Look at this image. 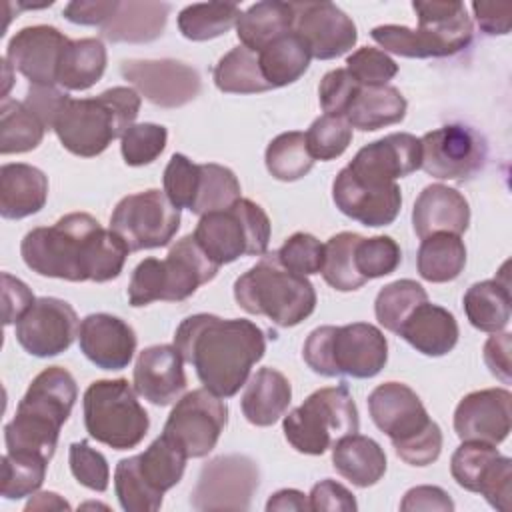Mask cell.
I'll return each instance as SVG.
<instances>
[{
	"instance_id": "obj_1",
	"label": "cell",
	"mask_w": 512,
	"mask_h": 512,
	"mask_svg": "<svg viewBox=\"0 0 512 512\" xmlns=\"http://www.w3.org/2000/svg\"><path fill=\"white\" fill-rule=\"evenodd\" d=\"M126 242L86 212H70L52 226L32 228L20 244L24 264L48 278L108 282L120 276Z\"/></svg>"
},
{
	"instance_id": "obj_2",
	"label": "cell",
	"mask_w": 512,
	"mask_h": 512,
	"mask_svg": "<svg viewBox=\"0 0 512 512\" xmlns=\"http://www.w3.org/2000/svg\"><path fill=\"white\" fill-rule=\"evenodd\" d=\"M174 346L192 364L206 390L220 398L234 396L266 352V336L246 318L224 320L214 314H194L180 322Z\"/></svg>"
},
{
	"instance_id": "obj_3",
	"label": "cell",
	"mask_w": 512,
	"mask_h": 512,
	"mask_svg": "<svg viewBox=\"0 0 512 512\" xmlns=\"http://www.w3.org/2000/svg\"><path fill=\"white\" fill-rule=\"evenodd\" d=\"M76 398L78 386L68 370L62 366L44 368L30 382L14 418L4 426L6 450L30 452L50 460Z\"/></svg>"
},
{
	"instance_id": "obj_4",
	"label": "cell",
	"mask_w": 512,
	"mask_h": 512,
	"mask_svg": "<svg viewBox=\"0 0 512 512\" xmlns=\"http://www.w3.org/2000/svg\"><path fill=\"white\" fill-rule=\"evenodd\" d=\"M138 110L140 94L130 86H114L92 98H68L52 130L68 152L92 158L134 126Z\"/></svg>"
},
{
	"instance_id": "obj_5",
	"label": "cell",
	"mask_w": 512,
	"mask_h": 512,
	"mask_svg": "<svg viewBox=\"0 0 512 512\" xmlns=\"http://www.w3.org/2000/svg\"><path fill=\"white\" fill-rule=\"evenodd\" d=\"M372 422L410 466H428L442 450V430L428 416L418 394L402 382H384L368 396Z\"/></svg>"
},
{
	"instance_id": "obj_6",
	"label": "cell",
	"mask_w": 512,
	"mask_h": 512,
	"mask_svg": "<svg viewBox=\"0 0 512 512\" xmlns=\"http://www.w3.org/2000/svg\"><path fill=\"white\" fill-rule=\"evenodd\" d=\"M234 298L242 310L270 318L276 326H296L316 308V290L306 276L282 266L276 252L262 258L234 282Z\"/></svg>"
},
{
	"instance_id": "obj_7",
	"label": "cell",
	"mask_w": 512,
	"mask_h": 512,
	"mask_svg": "<svg viewBox=\"0 0 512 512\" xmlns=\"http://www.w3.org/2000/svg\"><path fill=\"white\" fill-rule=\"evenodd\" d=\"M418 28L384 24L372 28L374 42L406 58H444L468 48L472 42V20L462 2H412Z\"/></svg>"
},
{
	"instance_id": "obj_8",
	"label": "cell",
	"mask_w": 512,
	"mask_h": 512,
	"mask_svg": "<svg viewBox=\"0 0 512 512\" xmlns=\"http://www.w3.org/2000/svg\"><path fill=\"white\" fill-rule=\"evenodd\" d=\"M302 358L312 372L334 378H372L388 360V342L380 328L368 322L320 326L304 342Z\"/></svg>"
},
{
	"instance_id": "obj_9",
	"label": "cell",
	"mask_w": 512,
	"mask_h": 512,
	"mask_svg": "<svg viewBox=\"0 0 512 512\" xmlns=\"http://www.w3.org/2000/svg\"><path fill=\"white\" fill-rule=\"evenodd\" d=\"M206 252L194 236L178 240L164 260L144 258L132 272L128 284V300L132 306H146L156 300L182 302L190 298L202 284L218 274Z\"/></svg>"
},
{
	"instance_id": "obj_10",
	"label": "cell",
	"mask_w": 512,
	"mask_h": 512,
	"mask_svg": "<svg viewBox=\"0 0 512 512\" xmlns=\"http://www.w3.org/2000/svg\"><path fill=\"white\" fill-rule=\"evenodd\" d=\"M186 452L160 434L142 454L122 458L114 470V490L126 512H154L166 490L182 480Z\"/></svg>"
},
{
	"instance_id": "obj_11",
	"label": "cell",
	"mask_w": 512,
	"mask_h": 512,
	"mask_svg": "<svg viewBox=\"0 0 512 512\" xmlns=\"http://www.w3.org/2000/svg\"><path fill=\"white\" fill-rule=\"evenodd\" d=\"M358 428V410L346 384L312 392L282 422L290 446L312 456L324 454L338 438L354 434Z\"/></svg>"
},
{
	"instance_id": "obj_12",
	"label": "cell",
	"mask_w": 512,
	"mask_h": 512,
	"mask_svg": "<svg viewBox=\"0 0 512 512\" xmlns=\"http://www.w3.org/2000/svg\"><path fill=\"white\" fill-rule=\"evenodd\" d=\"M136 394L126 378L92 382L82 400L90 438L114 450L138 446L150 428V418Z\"/></svg>"
},
{
	"instance_id": "obj_13",
	"label": "cell",
	"mask_w": 512,
	"mask_h": 512,
	"mask_svg": "<svg viewBox=\"0 0 512 512\" xmlns=\"http://www.w3.org/2000/svg\"><path fill=\"white\" fill-rule=\"evenodd\" d=\"M194 240L206 256L222 266L240 256H262L270 242V218L256 202L240 198L230 208L200 216Z\"/></svg>"
},
{
	"instance_id": "obj_14",
	"label": "cell",
	"mask_w": 512,
	"mask_h": 512,
	"mask_svg": "<svg viewBox=\"0 0 512 512\" xmlns=\"http://www.w3.org/2000/svg\"><path fill=\"white\" fill-rule=\"evenodd\" d=\"M178 228L180 208L156 188L124 196L110 216V230L126 242L130 252L162 248L170 244Z\"/></svg>"
},
{
	"instance_id": "obj_15",
	"label": "cell",
	"mask_w": 512,
	"mask_h": 512,
	"mask_svg": "<svg viewBox=\"0 0 512 512\" xmlns=\"http://www.w3.org/2000/svg\"><path fill=\"white\" fill-rule=\"evenodd\" d=\"M228 406L206 388L192 390L176 400L162 434L172 438L188 458L208 456L224 432Z\"/></svg>"
},
{
	"instance_id": "obj_16",
	"label": "cell",
	"mask_w": 512,
	"mask_h": 512,
	"mask_svg": "<svg viewBox=\"0 0 512 512\" xmlns=\"http://www.w3.org/2000/svg\"><path fill=\"white\" fill-rule=\"evenodd\" d=\"M420 168L438 180H466L482 170L488 146L484 136L464 124H448L420 138Z\"/></svg>"
},
{
	"instance_id": "obj_17",
	"label": "cell",
	"mask_w": 512,
	"mask_h": 512,
	"mask_svg": "<svg viewBox=\"0 0 512 512\" xmlns=\"http://www.w3.org/2000/svg\"><path fill=\"white\" fill-rule=\"evenodd\" d=\"M258 488V466L242 454L218 456L202 466L190 496L194 510H248Z\"/></svg>"
},
{
	"instance_id": "obj_18",
	"label": "cell",
	"mask_w": 512,
	"mask_h": 512,
	"mask_svg": "<svg viewBox=\"0 0 512 512\" xmlns=\"http://www.w3.org/2000/svg\"><path fill=\"white\" fill-rule=\"evenodd\" d=\"M450 472L458 486L482 494L492 508L510 510L512 460L502 456L496 446L474 440L462 442L450 458Z\"/></svg>"
},
{
	"instance_id": "obj_19",
	"label": "cell",
	"mask_w": 512,
	"mask_h": 512,
	"mask_svg": "<svg viewBox=\"0 0 512 512\" xmlns=\"http://www.w3.org/2000/svg\"><path fill=\"white\" fill-rule=\"evenodd\" d=\"M122 76L154 106L180 108L202 88L200 74L178 60H124Z\"/></svg>"
},
{
	"instance_id": "obj_20",
	"label": "cell",
	"mask_w": 512,
	"mask_h": 512,
	"mask_svg": "<svg viewBox=\"0 0 512 512\" xmlns=\"http://www.w3.org/2000/svg\"><path fill=\"white\" fill-rule=\"evenodd\" d=\"M78 330L76 310L66 300L42 296L16 322V340L28 354L50 358L68 350Z\"/></svg>"
},
{
	"instance_id": "obj_21",
	"label": "cell",
	"mask_w": 512,
	"mask_h": 512,
	"mask_svg": "<svg viewBox=\"0 0 512 512\" xmlns=\"http://www.w3.org/2000/svg\"><path fill=\"white\" fill-rule=\"evenodd\" d=\"M420 158V138L408 132H394L362 146L346 170L366 186L384 188L396 184V178L416 172Z\"/></svg>"
},
{
	"instance_id": "obj_22",
	"label": "cell",
	"mask_w": 512,
	"mask_h": 512,
	"mask_svg": "<svg viewBox=\"0 0 512 512\" xmlns=\"http://www.w3.org/2000/svg\"><path fill=\"white\" fill-rule=\"evenodd\" d=\"M294 32L304 40L312 58L332 60L354 48L358 40L352 18L332 2H290Z\"/></svg>"
},
{
	"instance_id": "obj_23",
	"label": "cell",
	"mask_w": 512,
	"mask_h": 512,
	"mask_svg": "<svg viewBox=\"0 0 512 512\" xmlns=\"http://www.w3.org/2000/svg\"><path fill=\"white\" fill-rule=\"evenodd\" d=\"M512 394L506 388H484L466 394L454 410V430L462 442L498 446L510 434Z\"/></svg>"
},
{
	"instance_id": "obj_24",
	"label": "cell",
	"mask_w": 512,
	"mask_h": 512,
	"mask_svg": "<svg viewBox=\"0 0 512 512\" xmlns=\"http://www.w3.org/2000/svg\"><path fill=\"white\" fill-rule=\"evenodd\" d=\"M70 40L54 26L38 24L16 32L6 48V62L38 86L58 84V64Z\"/></svg>"
},
{
	"instance_id": "obj_25",
	"label": "cell",
	"mask_w": 512,
	"mask_h": 512,
	"mask_svg": "<svg viewBox=\"0 0 512 512\" xmlns=\"http://www.w3.org/2000/svg\"><path fill=\"white\" fill-rule=\"evenodd\" d=\"M332 200L348 218L364 226L378 228L396 220L402 206V192L398 184L386 188L366 186L342 168L332 184Z\"/></svg>"
},
{
	"instance_id": "obj_26",
	"label": "cell",
	"mask_w": 512,
	"mask_h": 512,
	"mask_svg": "<svg viewBox=\"0 0 512 512\" xmlns=\"http://www.w3.org/2000/svg\"><path fill=\"white\" fill-rule=\"evenodd\" d=\"M82 354L102 370H122L136 352V334L128 322L112 314H90L80 322Z\"/></svg>"
},
{
	"instance_id": "obj_27",
	"label": "cell",
	"mask_w": 512,
	"mask_h": 512,
	"mask_svg": "<svg viewBox=\"0 0 512 512\" xmlns=\"http://www.w3.org/2000/svg\"><path fill=\"white\" fill-rule=\"evenodd\" d=\"M186 388L184 358L176 346L156 344L144 348L134 364V390L156 406H168Z\"/></svg>"
},
{
	"instance_id": "obj_28",
	"label": "cell",
	"mask_w": 512,
	"mask_h": 512,
	"mask_svg": "<svg viewBox=\"0 0 512 512\" xmlns=\"http://www.w3.org/2000/svg\"><path fill=\"white\" fill-rule=\"evenodd\" d=\"M470 224L468 200L446 184L426 186L412 208V226L418 238L438 232L462 234Z\"/></svg>"
},
{
	"instance_id": "obj_29",
	"label": "cell",
	"mask_w": 512,
	"mask_h": 512,
	"mask_svg": "<svg viewBox=\"0 0 512 512\" xmlns=\"http://www.w3.org/2000/svg\"><path fill=\"white\" fill-rule=\"evenodd\" d=\"M458 322L452 312L428 300L418 304L398 330L416 352L424 356H444L458 342Z\"/></svg>"
},
{
	"instance_id": "obj_30",
	"label": "cell",
	"mask_w": 512,
	"mask_h": 512,
	"mask_svg": "<svg viewBox=\"0 0 512 512\" xmlns=\"http://www.w3.org/2000/svg\"><path fill=\"white\" fill-rule=\"evenodd\" d=\"M48 200L46 174L30 164H4L0 168V214L20 220L44 208Z\"/></svg>"
},
{
	"instance_id": "obj_31",
	"label": "cell",
	"mask_w": 512,
	"mask_h": 512,
	"mask_svg": "<svg viewBox=\"0 0 512 512\" xmlns=\"http://www.w3.org/2000/svg\"><path fill=\"white\" fill-rule=\"evenodd\" d=\"M292 400L288 378L274 368H260L246 382L240 406L246 420L254 426H272L278 422Z\"/></svg>"
},
{
	"instance_id": "obj_32",
	"label": "cell",
	"mask_w": 512,
	"mask_h": 512,
	"mask_svg": "<svg viewBox=\"0 0 512 512\" xmlns=\"http://www.w3.org/2000/svg\"><path fill=\"white\" fill-rule=\"evenodd\" d=\"M332 464L342 478L358 488H368L384 476L386 454L376 440L354 432L332 444Z\"/></svg>"
},
{
	"instance_id": "obj_33",
	"label": "cell",
	"mask_w": 512,
	"mask_h": 512,
	"mask_svg": "<svg viewBox=\"0 0 512 512\" xmlns=\"http://www.w3.org/2000/svg\"><path fill=\"white\" fill-rule=\"evenodd\" d=\"M168 12L170 6L164 2H120L116 14L102 26V36L110 42H152L162 34Z\"/></svg>"
},
{
	"instance_id": "obj_34",
	"label": "cell",
	"mask_w": 512,
	"mask_h": 512,
	"mask_svg": "<svg viewBox=\"0 0 512 512\" xmlns=\"http://www.w3.org/2000/svg\"><path fill=\"white\" fill-rule=\"evenodd\" d=\"M406 98L398 88L384 86H360L344 118L352 128L362 132H374L384 126L396 124L406 116Z\"/></svg>"
},
{
	"instance_id": "obj_35",
	"label": "cell",
	"mask_w": 512,
	"mask_h": 512,
	"mask_svg": "<svg viewBox=\"0 0 512 512\" xmlns=\"http://www.w3.org/2000/svg\"><path fill=\"white\" fill-rule=\"evenodd\" d=\"M294 8L290 2L264 0L252 4L236 22V34L242 46L252 52H262L280 36L292 32Z\"/></svg>"
},
{
	"instance_id": "obj_36",
	"label": "cell",
	"mask_w": 512,
	"mask_h": 512,
	"mask_svg": "<svg viewBox=\"0 0 512 512\" xmlns=\"http://www.w3.org/2000/svg\"><path fill=\"white\" fill-rule=\"evenodd\" d=\"M510 308L508 280H482L472 284L464 294L466 318L482 332H502L510 322Z\"/></svg>"
},
{
	"instance_id": "obj_37",
	"label": "cell",
	"mask_w": 512,
	"mask_h": 512,
	"mask_svg": "<svg viewBox=\"0 0 512 512\" xmlns=\"http://www.w3.org/2000/svg\"><path fill=\"white\" fill-rule=\"evenodd\" d=\"M106 70V48L98 38L70 40L58 64V84L66 90H88Z\"/></svg>"
},
{
	"instance_id": "obj_38",
	"label": "cell",
	"mask_w": 512,
	"mask_h": 512,
	"mask_svg": "<svg viewBox=\"0 0 512 512\" xmlns=\"http://www.w3.org/2000/svg\"><path fill=\"white\" fill-rule=\"evenodd\" d=\"M418 274L434 284L450 282L466 266V246L458 234L438 232L422 238L416 256Z\"/></svg>"
},
{
	"instance_id": "obj_39",
	"label": "cell",
	"mask_w": 512,
	"mask_h": 512,
	"mask_svg": "<svg viewBox=\"0 0 512 512\" xmlns=\"http://www.w3.org/2000/svg\"><path fill=\"white\" fill-rule=\"evenodd\" d=\"M310 60V50L294 30L258 52L260 70L270 88H282L296 82L308 70Z\"/></svg>"
},
{
	"instance_id": "obj_40",
	"label": "cell",
	"mask_w": 512,
	"mask_h": 512,
	"mask_svg": "<svg viewBox=\"0 0 512 512\" xmlns=\"http://www.w3.org/2000/svg\"><path fill=\"white\" fill-rule=\"evenodd\" d=\"M212 76L216 88L226 94H258L272 90L262 76L258 54L242 44L218 60Z\"/></svg>"
},
{
	"instance_id": "obj_41",
	"label": "cell",
	"mask_w": 512,
	"mask_h": 512,
	"mask_svg": "<svg viewBox=\"0 0 512 512\" xmlns=\"http://www.w3.org/2000/svg\"><path fill=\"white\" fill-rule=\"evenodd\" d=\"M242 16L234 2L190 4L178 14V30L192 42H204L226 34Z\"/></svg>"
},
{
	"instance_id": "obj_42",
	"label": "cell",
	"mask_w": 512,
	"mask_h": 512,
	"mask_svg": "<svg viewBox=\"0 0 512 512\" xmlns=\"http://www.w3.org/2000/svg\"><path fill=\"white\" fill-rule=\"evenodd\" d=\"M46 128L24 102L2 100L0 106V152L22 154L40 146Z\"/></svg>"
},
{
	"instance_id": "obj_43",
	"label": "cell",
	"mask_w": 512,
	"mask_h": 512,
	"mask_svg": "<svg viewBox=\"0 0 512 512\" xmlns=\"http://www.w3.org/2000/svg\"><path fill=\"white\" fill-rule=\"evenodd\" d=\"M264 160L268 172L282 182L300 180L314 166V160L306 146V136L304 132L296 130L282 132L274 140H270Z\"/></svg>"
},
{
	"instance_id": "obj_44",
	"label": "cell",
	"mask_w": 512,
	"mask_h": 512,
	"mask_svg": "<svg viewBox=\"0 0 512 512\" xmlns=\"http://www.w3.org/2000/svg\"><path fill=\"white\" fill-rule=\"evenodd\" d=\"M240 200V182L236 174L220 164H200V176L196 186V196L190 212L204 216L230 208Z\"/></svg>"
},
{
	"instance_id": "obj_45",
	"label": "cell",
	"mask_w": 512,
	"mask_h": 512,
	"mask_svg": "<svg viewBox=\"0 0 512 512\" xmlns=\"http://www.w3.org/2000/svg\"><path fill=\"white\" fill-rule=\"evenodd\" d=\"M358 240L360 234L356 232H340L324 244V264L320 274L326 284L338 292L358 290L366 284L354 266V246Z\"/></svg>"
},
{
	"instance_id": "obj_46",
	"label": "cell",
	"mask_w": 512,
	"mask_h": 512,
	"mask_svg": "<svg viewBox=\"0 0 512 512\" xmlns=\"http://www.w3.org/2000/svg\"><path fill=\"white\" fill-rule=\"evenodd\" d=\"M426 300H428V294L416 280L402 278L386 284L378 292L374 302V314L380 326H384L388 332L398 334L408 314Z\"/></svg>"
},
{
	"instance_id": "obj_47",
	"label": "cell",
	"mask_w": 512,
	"mask_h": 512,
	"mask_svg": "<svg viewBox=\"0 0 512 512\" xmlns=\"http://www.w3.org/2000/svg\"><path fill=\"white\" fill-rule=\"evenodd\" d=\"M46 458L28 452H6L2 456V486L0 494L6 500L32 496L46 478Z\"/></svg>"
},
{
	"instance_id": "obj_48",
	"label": "cell",
	"mask_w": 512,
	"mask_h": 512,
	"mask_svg": "<svg viewBox=\"0 0 512 512\" xmlns=\"http://www.w3.org/2000/svg\"><path fill=\"white\" fill-rule=\"evenodd\" d=\"M402 262V250L390 236L362 238L354 246L356 272L368 282L392 274Z\"/></svg>"
},
{
	"instance_id": "obj_49",
	"label": "cell",
	"mask_w": 512,
	"mask_h": 512,
	"mask_svg": "<svg viewBox=\"0 0 512 512\" xmlns=\"http://www.w3.org/2000/svg\"><path fill=\"white\" fill-rule=\"evenodd\" d=\"M304 136L312 160H334L352 142V126L342 116L324 114L310 124Z\"/></svg>"
},
{
	"instance_id": "obj_50",
	"label": "cell",
	"mask_w": 512,
	"mask_h": 512,
	"mask_svg": "<svg viewBox=\"0 0 512 512\" xmlns=\"http://www.w3.org/2000/svg\"><path fill=\"white\" fill-rule=\"evenodd\" d=\"M166 140L168 132L164 126L152 122L134 124L120 138V152L128 166H144L162 154Z\"/></svg>"
},
{
	"instance_id": "obj_51",
	"label": "cell",
	"mask_w": 512,
	"mask_h": 512,
	"mask_svg": "<svg viewBox=\"0 0 512 512\" xmlns=\"http://www.w3.org/2000/svg\"><path fill=\"white\" fill-rule=\"evenodd\" d=\"M276 256L290 272L310 276L322 270L324 244L308 232H296L284 240V244L276 250Z\"/></svg>"
},
{
	"instance_id": "obj_52",
	"label": "cell",
	"mask_w": 512,
	"mask_h": 512,
	"mask_svg": "<svg viewBox=\"0 0 512 512\" xmlns=\"http://www.w3.org/2000/svg\"><path fill=\"white\" fill-rule=\"evenodd\" d=\"M346 70L362 86H384L398 74V64L384 50L364 46L346 58Z\"/></svg>"
},
{
	"instance_id": "obj_53",
	"label": "cell",
	"mask_w": 512,
	"mask_h": 512,
	"mask_svg": "<svg viewBox=\"0 0 512 512\" xmlns=\"http://www.w3.org/2000/svg\"><path fill=\"white\" fill-rule=\"evenodd\" d=\"M200 164H194L184 154H172L164 168V194L176 208H192Z\"/></svg>"
},
{
	"instance_id": "obj_54",
	"label": "cell",
	"mask_w": 512,
	"mask_h": 512,
	"mask_svg": "<svg viewBox=\"0 0 512 512\" xmlns=\"http://www.w3.org/2000/svg\"><path fill=\"white\" fill-rule=\"evenodd\" d=\"M68 462L72 476L94 492H104L110 480V468L102 452L94 450L86 440L70 444Z\"/></svg>"
},
{
	"instance_id": "obj_55",
	"label": "cell",
	"mask_w": 512,
	"mask_h": 512,
	"mask_svg": "<svg viewBox=\"0 0 512 512\" xmlns=\"http://www.w3.org/2000/svg\"><path fill=\"white\" fill-rule=\"evenodd\" d=\"M362 84H358L346 68H334L324 74L318 86L320 106L330 116H342L346 114L348 106L352 104L354 96L358 94Z\"/></svg>"
},
{
	"instance_id": "obj_56",
	"label": "cell",
	"mask_w": 512,
	"mask_h": 512,
	"mask_svg": "<svg viewBox=\"0 0 512 512\" xmlns=\"http://www.w3.org/2000/svg\"><path fill=\"white\" fill-rule=\"evenodd\" d=\"M308 504L312 512H356L358 504L354 494L336 480L324 478L312 486Z\"/></svg>"
},
{
	"instance_id": "obj_57",
	"label": "cell",
	"mask_w": 512,
	"mask_h": 512,
	"mask_svg": "<svg viewBox=\"0 0 512 512\" xmlns=\"http://www.w3.org/2000/svg\"><path fill=\"white\" fill-rule=\"evenodd\" d=\"M70 96L56 88V86H38V84H30L28 92H26V100L24 104L28 106L30 112H34V116L42 122V126L46 130L54 128V122L62 110V106L66 104Z\"/></svg>"
},
{
	"instance_id": "obj_58",
	"label": "cell",
	"mask_w": 512,
	"mask_h": 512,
	"mask_svg": "<svg viewBox=\"0 0 512 512\" xmlns=\"http://www.w3.org/2000/svg\"><path fill=\"white\" fill-rule=\"evenodd\" d=\"M118 6V0H74L64 6V18L82 26H104Z\"/></svg>"
},
{
	"instance_id": "obj_59",
	"label": "cell",
	"mask_w": 512,
	"mask_h": 512,
	"mask_svg": "<svg viewBox=\"0 0 512 512\" xmlns=\"http://www.w3.org/2000/svg\"><path fill=\"white\" fill-rule=\"evenodd\" d=\"M2 302H4V326L18 322L30 306L36 302L32 290L8 272H2Z\"/></svg>"
},
{
	"instance_id": "obj_60",
	"label": "cell",
	"mask_w": 512,
	"mask_h": 512,
	"mask_svg": "<svg viewBox=\"0 0 512 512\" xmlns=\"http://www.w3.org/2000/svg\"><path fill=\"white\" fill-rule=\"evenodd\" d=\"M400 510L404 512H416V510H438V512H452L454 510V502L450 498V494L446 490H442L440 486H414L410 488L402 502H400Z\"/></svg>"
},
{
	"instance_id": "obj_61",
	"label": "cell",
	"mask_w": 512,
	"mask_h": 512,
	"mask_svg": "<svg viewBox=\"0 0 512 512\" xmlns=\"http://www.w3.org/2000/svg\"><path fill=\"white\" fill-rule=\"evenodd\" d=\"M472 10L484 34L502 36L510 32V24H512L510 2H472Z\"/></svg>"
},
{
	"instance_id": "obj_62",
	"label": "cell",
	"mask_w": 512,
	"mask_h": 512,
	"mask_svg": "<svg viewBox=\"0 0 512 512\" xmlns=\"http://www.w3.org/2000/svg\"><path fill=\"white\" fill-rule=\"evenodd\" d=\"M510 348L512 338L508 332H496L484 344V362L504 384H510Z\"/></svg>"
},
{
	"instance_id": "obj_63",
	"label": "cell",
	"mask_w": 512,
	"mask_h": 512,
	"mask_svg": "<svg viewBox=\"0 0 512 512\" xmlns=\"http://www.w3.org/2000/svg\"><path fill=\"white\" fill-rule=\"evenodd\" d=\"M266 510L268 512H286V510L306 512V510H310V504H308V498L304 492L294 490V488H284V490L274 492L268 498Z\"/></svg>"
},
{
	"instance_id": "obj_64",
	"label": "cell",
	"mask_w": 512,
	"mask_h": 512,
	"mask_svg": "<svg viewBox=\"0 0 512 512\" xmlns=\"http://www.w3.org/2000/svg\"><path fill=\"white\" fill-rule=\"evenodd\" d=\"M26 512H32V510H70V504L58 496L56 492H34L32 498L28 500Z\"/></svg>"
}]
</instances>
